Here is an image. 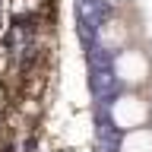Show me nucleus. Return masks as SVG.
I'll use <instances>...</instances> for the list:
<instances>
[{
    "label": "nucleus",
    "instance_id": "f257e3e1",
    "mask_svg": "<svg viewBox=\"0 0 152 152\" xmlns=\"http://www.w3.org/2000/svg\"><path fill=\"white\" fill-rule=\"evenodd\" d=\"M149 117H152V104L146 95L133 92H121L117 98L111 102V124L117 127L121 133H130V130H140V127H149Z\"/></svg>",
    "mask_w": 152,
    "mask_h": 152
},
{
    "label": "nucleus",
    "instance_id": "f03ea898",
    "mask_svg": "<svg viewBox=\"0 0 152 152\" xmlns=\"http://www.w3.org/2000/svg\"><path fill=\"white\" fill-rule=\"evenodd\" d=\"M114 76L121 79L124 89H142V86L152 79V60L142 48H124L114 54Z\"/></svg>",
    "mask_w": 152,
    "mask_h": 152
},
{
    "label": "nucleus",
    "instance_id": "7ed1b4c3",
    "mask_svg": "<svg viewBox=\"0 0 152 152\" xmlns=\"http://www.w3.org/2000/svg\"><path fill=\"white\" fill-rule=\"evenodd\" d=\"M117 152H152V127L124 133L121 142H117Z\"/></svg>",
    "mask_w": 152,
    "mask_h": 152
},
{
    "label": "nucleus",
    "instance_id": "20e7f679",
    "mask_svg": "<svg viewBox=\"0 0 152 152\" xmlns=\"http://www.w3.org/2000/svg\"><path fill=\"white\" fill-rule=\"evenodd\" d=\"M102 3H108V7H117V3H124V0H102Z\"/></svg>",
    "mask_w": 152,
    "mask_h": 152
}]
</instances>
